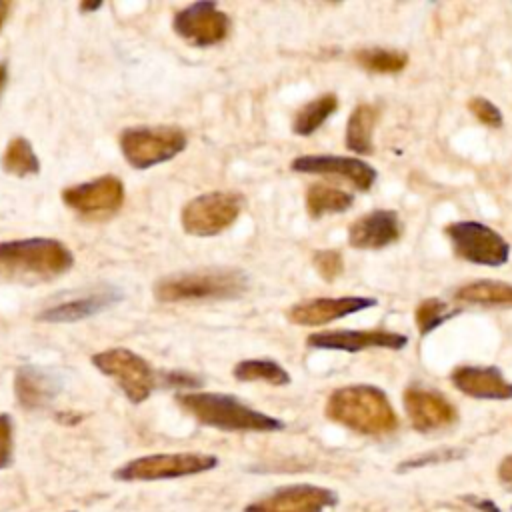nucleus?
Here are the masks:
<instances>
[{
	"label": "nucleus",
	"mask_w": 512,
	"mask_h": 512,
	"mask_svg": "<svg viewBox=\"0 0 512 512\" xmlns=\"http://www.w3.org/2000/svg\"><path fill=\"white\" fill-rule=\"evenodd\" d=\"M326 416L366 436H382L398 428V416L388 396L370 384L336 388L326 402Z\"/></svg>",
	"instance_id": "obj_1"
},
{
	"label": "nucleus",
	"mask_w": 512,
	"mask_h": 512,
	"mask_svg": "<svg viewBox=\"0 0 512 512\" xmlns=\"http://www.w3.org/2000/svg\"><path fill=\"white\" fill-rule=\"evenodd\" d=\"M176 402L184 412L204 426L228 432H276L284 422L258 412L238 398L220 392H186L178 394Z\"/></svg>",
	"instance_id": "obj_2"
},
{
	"label": "nucleus",
	"mask_w": 512,
	"mask_h": 512,
	"mask_svg": "<svg viewBox=\"0 0 512 512\" xmlns=\"http://www.w3.org/2000/svg\"><path fill=\"white\" fill-rule=\"evenodd\" d=\"M72 264V252L54 238L0 242V278L6 280H50Z\"/></svg>",
	"instance_id": "obj_3"
},
{
	"label": "nucleus",
	"mask_w": 512,
	"mask_h": 512,
	"mask_svg": "<svg viewBox=\"0 0 512 512\" xmlns=\"http://www.w3.org/2000/svg\"><path fill=\"white\" fill-rule=\"evenodd\" d=\"M246 288L248 280L240 270H200L158 280L154 296L160 302H204L238 298Z\"/></svg>",
	"instance_id": "obj_4"
},
{
	"label": "nucleus",
	"mask_w": 512,
	"mask_h": 512,
	"mask_svg": "<svg viewBox=\"0 0 512 512\" xmlns=\"http://www.w3.org/2000/svg\"><path fill=\"white\" fill-rule=\"evenodd\" d=\"M186 148V134L174 126H136L120 134V150L126 162L138 170L152 168Z\"/></svg>",
	"instance_id": "obj_5"
},
{
	"label": "nucleus",
	"mask_w": 512,
	"mask_h": 512,
	"mask_svg": "<svg viewBox=\"0 0 512 512\" xmlns=\"http://www.w3.org/2000/svg\"><path fill=\"white\" fill-rule=\"evenodd\" d=\"M218 466V458L202 452H174V454H148L134 458L114 470V478L122 482H152L202 474Z\"/></svg>",
	"instance_id": "obj_6"
},
{
	"label": "nucleus",
	"mask_w": 512,
	"mask_h": 512,
	"mask_svg": "<svg viewBox=\"0 0 512 512\" xmlns=\"http://www.w3.org/2000/svg\"><path fill=\"white\" fill-rule=\"evenodd\" d=\"M92 364L102 374L110 376L134 404L148 400V396L160 384V374H156L142 356L128 348L102 350L92 356Z\"/></svg>",
	"instance_id": "obj_7"
},
{
	"label": "nucleus",
	"mask_w": 512,
	"mask_h": 512,
	"mask_svg": "<svg viewBox=\"0 0 512 512\" xmlns=\"http://www.w3.org/2000/svg\"><path fill=\"white\" fill-rule=\"evenodd\" d=\"M452 250L458 258L480 264V266H502L510 258V244L494 228L474 222L460 220L444 228Z\"/></svg>",
	"instance_id": "obj_8"
},
{
	"label": "nucleus",
	"mask_w": 512,
	"mask_h": 512,
	"mask_svg": "<svg viewBox=\"0 0 512 512\" xmlns=\"http://www.w3.org/2000/svg\"><path fill=\"white\" fill-rule=\"evenodd\" d=\"M242 210V196L236 192H206L182 208V228L192 236H216L230 228Z\"/></svg>",
	"instance_id": "obj_9"
},
{
	"label": "nucleus",
	"mask_w": 512,
	"mask_h": 512,
	"mask_svg": "<svg viewBox=\"0 0 512 512\" xmlns=\"http://www.w3.org/2000/svg\"><path fill=\"white\" fill-rule=\"evenodd\" d=\"M62 202L82 218L104 220L120 210L124 202V186L116 176L106 174L62 190Z\"/></svg>",
	"instance_id": "obj_10"
},
{
	"label": "nucleus",
	"mask_w": 512,
	"mask_h": 512,
	"mask_svg": "<svg viewBox=\"0 0 512 512\" xmlns=\"http://www.w3.org/2000/svg\"><path fill=\"white\" fill-rule=\"evenodd\" d=\"M174 32L186 42L206 48L222 42L230 32V18L216 2H194L174 14Z\"/></svg>",
	"instance_id": "obj_11"
},
{
	"label": "nucleus",
	"mask_w": 512,
	"mask_h": 512,
	"mask_svg": "<svg viewBox=\"0 0 512 512\" xmlns=\"http://www.w3.org/2000/svg\"><path fill=\"white\" fill-rule=\"evenodd\" d=\"M338 504L336 492L314 484H292L254 500L244 512H330Z\"/></svg>",
	"instance_id": "obj_12"
},
{
	"label": "nucleus",
	"mask_w": 512,
	"mask_h": 512,
	"mask_svg": "<svg viewBox=\"0 0 512 512\" xmlns=\"http://www.w3.org/2000/svg\"><path fill=\"white\" fill-rule=\"evenodd\" d=\"M404 408L412 428L418 432L440 430L458 420V410L444 394L422 386L404 390Z\"/></svg>",
	"instance_id": "obj_13"
},
{
	"label": "nucleus",
	"mask_w": 512,
	"mask_h": 512,
	"mask_svg": "<svg viewBox=\"0 0 512 512\" xmlns=\"http://www.w3.org/2000/svg\"><path fill=\"white\" fill-rule=\"evenodd\" d=\"M290 168L294 172H304V174H328L336 176L342 180H348L354 188L366 192L374 186L376 182V170L360 160V158H350V156H334V154H308V156H298L290 162Z\"/></svg>",
	"instance_id": "obj_14"
},
{
	"label": "nucleus",
	"mask_w": 512,
	"mask_h": 512,
	"mask_svg": "<svg viewBox=\"0 0 512 512\" xmlns=\"http://www.w3.org/2000/svg\"><path fill=\"white\" fill-rule=\"evenodd\" d=\"M312 348L324 350H344V352H360L366 348H390L402 350L408 344V336L390 332V330H328L310 334L306 340Z\"/></svg>",
	"instance_id": "obj_15"
},
{
	"label": "nucleus",
	"mask_w": 512,
	"mask_h": 512,
	"mask_svg": "<svg viewBox=\"0 0 512 512\" xmlns=\"http://www.w3.org/2000/svg\"><path fill=\"white\" fill-rule=\"evenodd\" d=\"M378 300L370 296H342V298H314L306 302L294 304L286 318L292 324L300 326H320L326 322H332L336 318L366 310L376 306Z\"/></svg>",
	"instance_id": "obj_16"
},
{
	"label": "nucleus",
	"mask_w": 512,
	"mask_h": 512,
	"mask_svg": "<svg viewBox=\"0 0 512 512\" xmlns=\"http://www.w3.org/2000/svg\"><path fill=\"white\" fill-rule=\"evenodd\" d=\"M402 234L400 218L394 210H372L348 228V244L360 250H378L396 242Z\"/></svg>",
	"instance_id": "obj_17"
},
{
	"label": "nucleus",
	"mask_w": 512,
	"mask_h": 512,
	"mask_svg": "<svg viewBox=\"0 0 512 512\" xmlns=\"http://www.w3.org/2000/svg\"><path fill=\"white\" fill-rule=\"evenodd\" d=\"M450 380L462 394L478 400H512V382L496 366H458Z\"/></svg>",
	"instance_id": "obj_18"
},
{
	"label": "nucleus",
	"mask_w": 512,
	"mask_h": 512,
	"mask_svg": "<svg viewBox=\"0 0 512 512\" xmlns=\"http://www.w3.org/2000/svg\"><path fill=\"white\" fill-rule=\"evenodd\" d=\"M122 298H124V294L118 288H102V290L86 294L82 298H74V300H68V302L54 304V306L42 310L38 314V320H44V322L84 320V318H90V316L114 306Z\"/></svg>",
	"instance_id": "obj_19"
},
{
	"label": "nucleus",
	"mask_w": 512,
	"mask_h": 512,
	"mask_svg": "<svg viewBox=\"0 0 512 512\" xmlns=\"http://www.w3.org/2000/svg\"><path fill=\"white\" fill-rule=\"evenodd\" d=\"M60 390V382L34 366H22L14 378V392L22 408L38 410L44 408Z\"/></svg>",
	"instance_id": "obj_20"
},
{
	"label": "nucleus",
	"mask_w": 512,
	"mask_h": 512,
	"mask_svg": "<svg viewBox=\"0 0 512 512\" xmlns=\"http://www.w3.org/2000/svg\"><path fill=\"white\" fill-rule=\"evenodd\" d=\"M378 120V110L372 104H358L346 124V146L360 154L368 156L374 152L372 134Z\"/></svg>",
	"instance_id": "obj_21"
},
{
	"label": "nucleus",
	"mask_w": 512,
	"mask_h": 512,
	"mask_svg": "<svg viewBox=\"0 0 512 512\" xmlns=\"http://www.w3.org/2000/svg\"><path fill=\"white\" fill-rule=\"evenodd\" d=\"M354 204V194L334 188L324 182H314L306 190V210L310 218H322L326 214H338Z\"/></svg>",
	"instance_id": "obj_22"
},
{
	"label": "nucleus",
	"mask_w": 512,
	"mask_h": 512,
	"mask_svg": "<svg viewBox=\"0 0 512 512\" xmlns=\"http://www.w3.org/2000/svg\"><path fill=\"white\" fill-rule=\"evenodd\" d=\"M458 302L478 306H512V284L500 280H474L454 292Z\"/></svg>",
	"instance_id": "obj_23"
},
{
	"label": "nucleus",
	"mask_w": 512,
	"mask_h": 512,
	"mask_svg": "<svg viewBox=\"0 0 512 512\" xmlns=\"http://www.w3.org/2000/svg\"><path fill=\"white\" fill-rule=\"evenodd\" d=\"M336 108H338V98L334 94H322V96L306 102L302 108H298V112L292 120L294 134L310 136L336 112Z\"/></svg>",
	"instance_id": "obj_24"
},
{
	"label": "nucleus",
	"mask_w": 512,
	"mask_h": 512,
	"mask_svg": "<svg viewBox=\"0 0 512 512\" xmlns=\"http://www.w3.org/2000/svg\"><path fill=\"white\" fill-rule=\"evenodd\" d=\"M234 378L242 382H266L272 386L290 384V374L278 362L268 358H252L238 362L234 366Z\"/></svg>",
	"instance_id": "obj_25"
},
{
	"label": "nucleus",
	"mask_w": 512,
	"mask_h": 512,
	"mask_svg": "<svg viewBox=\"0 0 512 512\" xmlns=\"http://www.w3.org/2000/svg\"><path fill=\"white\" fill-rule=\"evenodd\" d=\"M2 168L4 172L24 178V176H34L40 172V162L36 152L32 150V144L22 138L16 136L8 142L4 154H2Z\"/></svg>",
	"instance_id": "obj_26"
},
{
	"label": "nucleus",
	"mask_w": 512,
	"mask_h": 512,
	"mask_svg": "<svg viewBox=\"0 0 512 512\" xmlns=\"http://www.w3.org/2000/svg\"><path fill=\"white\" fill-rule=\"evenodd\" d=\"M354 60L370 70V72H378V74H394L404 70V66L408 64V56L404 52L398 50H388V48H364L358 50L354 54Z\"/></svg>",
	"instance_id": "obj_27"
},
{
	"label": "nucleus",
	"mask_w": 512,
	"mask_h": 512,
	"mask_svg": "<svg viewBox=\"0 0 512 512\" xmlns=\"http://www.w3.org/2000/svg\"><path fill=\"white\" fill-rule=\"evenodd\" d=\"M460 310H450L446 302L438 300V298H426L422 300L418 306H416V326H418V332L422 336L430 334L432 330H436L440 324H444L446 320L454 318Z\"/></svg>",
	"instance_id": "obj_28"
},
{
	"label": "nucleus",
	"mask_w": 512,
	"mask_h": 512,
	"mask_svg": "<svg viewBox=\"0 0 512 512\" xmlns=\"http://www.w3.org/2000/svg\"><path fill=\"white\" fill-rule=\"evenodd\" d=\"M312 264L318 270V274L328 282L336 280L344 272V260H342L340 252H336V250H318V252H314Z\"/></svg>",
	"instance_id": "obj_29"
},
{
	"label": "nucleus",
	"mask_w": 512,
	"mask_h": 512,
	"mask_svg": "<svg viewBox=\"0 0 512 512\" xmlns=\"http://www.w3.org/2000/svg\"><path fill=\"white\" fill-rule=\"evenodd\" d=\"M468 108L470 112L488 128H500L504 124V118H502V112L496 104H492L490 100L482 98V96H476L468 102Z\"/></svg>",
	"instance_id": "obj_30"
},
{
	"label": "nucleus",
	"mask_w": 512,
	"mask_h": 512,
	"mask_svg": "<svg viewBox=\"0 0 512 512\" xmlns=\"http://www.w3.org/2000/svg\"><path fill=\"white\" fill-rule=\"evenodd\" d=\"M14 458V428L8 414H0V470L8 468Z\"/></svg>",
	"instance_id": "obj_31"
},
{
	"label": "nucleus",
	"mask_w": 512,
	"mask_h": 512,
	"mask_svg": "<svg viewBox=\"0 0 512 512\" xmlns=\"http://www.w3.org/2000/svg\"><path fill=\"white\" fill-rule=\"evenodd\" d=\"M456 456V450H442V452H432V454H424L420 458H412V460H406L398 466V470H404V468H418V466H424V464H430V462H442V460H450Z\"/></svg>",
	"instance_id": "obj_32"
},
{
	"label": "nucleus",
	"mask_w": 512,
	"mask_h": 512,
	"mask_svg": "<svg viewBox=\"0 0 512 512\" xmlns=\"http://www.w3.org/2000/svg\"><path fill=\"white\" fill-rule=\"evenodd\" d=\"M498 480L500 484L512 492V454L506 456L498 466Z\"/></svg>",
	"instance_id": "obj_33"
},
{
	"label": "nucleus",
	"mask_w": 512,
	"mask_h": 512,
	"mask_svg": "<svg viewBox=\"0 0 512 512\" xmlns=\"http://www.w3.org/2000/svg\"><path fill=\"white\" fill-rule=\"evenodd\" d=\"M466 502H470V506L478 508L480 512H500V508L492 502V500H486V498H478V496H464Z\"/></svg>",
	"instance_id": "obj_34"
},
{
	"label": "nucleus",
	"mask_w": 512,
	"mask_h": 512,
	"mask_svg": "<svg viewBox=\"0 0 512 512\" xmlns=\"http://www.w3.org/2000/svg\"><path fill=\"white\" fill-rule=\"evenodd\" d=\"M10 2H6V0H0V30H2V26H4V22H6V18H8V12H10Z\"/></svg>",
	"instance_id": "obj_35"
},
{
	"label": "nucleus",
	"mask_w": 512,
	"mask_h": 512,
	"mask_svg": "<svg viewBox=\"0 0 512 512\" xmlns=\"http://www.w3.org/2000/svg\"><path fill=\"white\" fill-rule=\"evenodd\" d=\"M6 80H8V66H6V62H0V94L6 86Z\"/></svg>",
	"instance_id": "obj_36"
},
{
	"label": "nucleus",
	"mask_w": 512,
	"mask_h": 512,
	"mask_svg": "<svg viewBox=\"0 0 512 512\" xmlns=\"http://www.w3.org/2000/svg\"><path fill=\"white\" fill-rule=\"evenodd\" d=\"M96 8H100V2H96V4H80V10H96Z\"/></svg>",
	"instance_id": "obj_37"
}]
</instances>
